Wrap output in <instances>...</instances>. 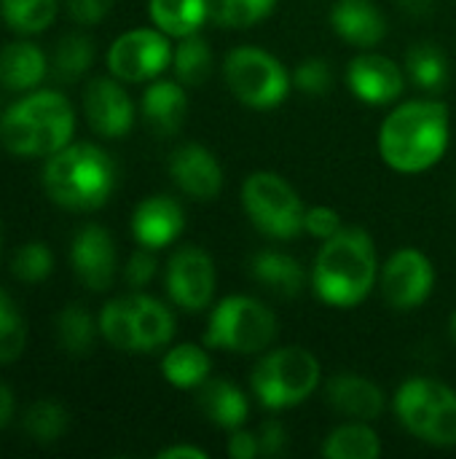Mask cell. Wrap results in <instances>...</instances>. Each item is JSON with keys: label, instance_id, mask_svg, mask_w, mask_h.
I'll list each match as a JSON object with an SVG mask.
<instances>
[{"label": "cell", "instance_id": "cell-10", "mask_svg": "<svg viewBox=\"0 0 456 459\" xmlns=\"http://www.w3.org/2000/svg\"><path fill=\"white\" fill-rule=\"evenodd\" d=\"M242 204L253 226L271 239H293L304 231L306 207L298 191L277 172H253L242 186Z\"/></svg>", "mask_w": 456, "mask_h": 459}, {"label": "cell", "instance_id": "cell-23", "mask_svg": "<svg viewBox=\"0 0 456 459\" xmlns=\"http://www.w3.org/2000/svg\"><path fill=\"white\" fill-rule=\"evenodd\" d=\"M196 390H199L196 406L212 425L226 428V430H237L245 425V420L250 414V403L237 385H231L226 379H207Z\"/></svg>", "mask_w": 456, "mask_h": 459}, {"label": "cell", "instance_id": "cell-22", "mask_svg": "<svg viewBox=\"0 0 456 459\" xmlns=\"http://www.w3.org/2000/svg\"><path fill=\"white\" fill-rule=\"evenodd\" d=\"M48 70L43 48L30 40H13L0 48V86L8 91L38 89Z\"/></svg>", "mask_w": 456, "mask_h": 459}, {"label": "cell", "instance_id": "cell-32", "mask_svg": "<svg viewBox=\"0 0 456 459\" xmlns=\"http://www.w3.org/2000/svg\"><path fill=\"white\" fill-rule=\"evenodd\" d=\"M172 67H175V75H177L180 83L202 86L210 78V73H212L210 43L199 32L180 38V43L175 48V56H172Z\"/></svg>", "mask_w": 456, "mask_h": 459}, {"label": "cell", "instance_id": "cell-3", "mask_svg": "<svg viewBox=\"0 0 456 459\" xmlns=\"http://www.w3.org/2000/svg\"><path fill=\"white\" fill-rule=\"evenodd\" d=\"M46 196L70 212H94L108 204L118 183V167L108 151L94 143H70L46 156L43 164Z\"/></svg>", "mask_w": 456, "mask_h": 459}, {"label": "cell", "instance_id": "cell-16", "mask_svg": "<svg viewBox=\"0 0 456 459\" xmlns=\"http://www.w3.org/2000/svg\"><path fill=\"white\" fill-rule=\"evenodd\" d=\"M347 83L366 105H392L406 89V70L384 54L363 51L349 62Z\"/></svg>", "mask_w": 456, "mask_h": 459}, {"label": "cell", "instance_id": "cell-41", "mask_svg": "<svg viewBox=\"0 0 456 459\" xmlns=\"http://www.w3.org/2000/svg\"><path fill=\"white\" fill-rule=\"evenodd\" d=\"M258 444H261V455L277 457V455H282L285 446H288V430L282 428V422L269 420V422H263V428H261V433H258Z\"/></svg>", "mask_w": 456, "mask_h": 459}, {"label": "cell", "instance_id": "cell-20", "mask_svg": "<svg viewBox=\"0 0 456 459\" xmlns=\"http://www.w3.org/2000/svg\"><path fill=\"white\" fill-rule=\"evenodd\" d=\"M331 24L341 40L357 48H374L387 38V19L371 0H339Z\"/></svg>", "mask_w": 456, "mask_h": 459}, {"label": "cell", "instance_id": "cell-18", "mask_svg": "<svg viewBox=\"0 0 456 459\" xmlns=\"http://www.w3.org/2000/svg\"><path fill=\"white\" fill-rule=\"evenodd\" d=\"M185 229V212L177 199L167 194H156L142 199L132 212V234L140 247L161 250L172 245Z\"/></svg>", "mask_w": 456, "mask_h": 459}, {"label": "cell", "instance_id": "cell-11", "mask_svg": "<svg viewBox=\"0 0 456 459\" xmlns=\"http://www.w3.org/2000/svg\"><path fill=\"white\" fill-rule=\"evenodd\" d=\"M169 35L159 27H137L118 35L108 48V70L124 83H145L156 81L172 65Z\"/></svg>", "mask_w": 456, "mask_h": 459}, {"label": "cell", "instance_id": "cell-17", "mask_svg": "<svg viewBox=\"0 0 456 459\" xmlns=\"http://www.w3.org/2000/svg\"><path fill=\"white\" fill-rule=\"evenodd\" d=\"M169 175L185 196L199 202L215 199L223 188V169L218 159L199 143H185L172 151Z\"/></svg>", "mask_w": 456, "mask_h": 459}, {"label": "cell", "instance_id": "cell-43", "mask_svg": "<svg viewBox=\"0 0 456 459\" xmlns=\"http://www.w3.org/2000/svg\"><path fill=\"white\" fill-rule=\"evenodd\" d=\"M159 459H207V452L196 449V446H188V444H177V446H169V449L159 452Z\"/></svg>", "mask_w": 456, "mask_h": 459}, {"label": "cell", "instance_id": "cell-29", "mask_svg": "<svg viewBox=\"0 0 456 459\" xmlns=\"http://www.w3.org/2000/svg\"><path fill=\"white\" fill-rule=\"evenodd\" d=\"M3 22L22 38L48 30L56 19V0H0Z\"/></svg>", "mask_w": 456, "mask_h": 459}, {"label": "cell", "instance_id": "cell-7", "mask_svg": "<svg viewBox=\"0 0 456 459\" xmlns=\"http://www.w3.org/2000/svg\"><path fill=\"white\" fill-rule=\"evenodd\" d=\"M320 363L304 347H280L266 352L253 368V393L271 409H293L320 387Z\"/></svg>", "mask_w": 456, "mask_h": 459}, {"label": "cell", "instance_id": "cell-24", "mask_svg": "<svg viewBox=\"0 0 456 459\" xmlns=\"http://www.w3.org/2000/svg\"><path fill=\"white\" fill-rule=\"evenodd\" d=\"M250 274L258 285H263L269 293L282 299H296L304 290L306 274L304 266L280 250H261L250 261Z\"/></svg>", "mask_w": 456, "mask_h": 459}, {"label": "cell", "instance_id": "cell-37", "mask_svg": "<svg viewBox=\"0 0 456 459\" xmlns=\"http://www.w3.org/2000/svg\"><path fill=\"white\" fill-rule=\"evenodd\" d=\"M293 86L309 97H323L333 86V73L325 59H306L293 70Z\"/></svg>", "mask_w": 456, "mask_h": 459}, {"label": "cell", "instance_id": "cell-4", "mask_svg": "<svg viewBox=\"0 0 456 459\" xmlns=\"http://www.w3.org/2000/svg\"><path fill=\"white\" fill-rule=\"evenodd\" d=\"M376 280V247L363 229H341L336 237L325 239L312 266V288L317 299L339 309L363 304Z\"/></svg>", "mask_w": 456, "mask_h": 459}, {"label": "cell", "instance_id": "cell-14", "mask_svg": "<svg viewBox=\"0 0 456 459\" xmlns=\"http://www.w3.org/2000/svg\"><path fill=\"white\" fill-rule=\"evenodd\" d=\"M83 116L94 134L118 140L134 126V102L118 78H91L83 91Z\"/></svg>", "mask_w": 456, "mask_h": 459}, {"label": "cell", "instance_id": "cell-25", "mask_svg": "<svg viewBox=\"0 0 456 459\" xmlns=\"http://www.w3.org/2000/svg\"><path fill=\"white\" fill-rule=\"evenodd\" d=\"M148 13L169 38H185L199 32L210 16V0H148Z\"/></svg>", "mask_w": 456, "mask_h": 459}, {"label": "cell", "instance_id": "cell-27", "mask_svg": "<svg viewBox=\"0 0 456 459\" xmlns=\"http://www.w3.org/2000/svg\"><path fill=\"white\" fill-rule=\"evenodd\" d=\"M323 455L328 459H379L382 441L368 422H347L336 428L323 444Z\"/></svg>", "mask_w": 456, "mask_h": 459}, {"label": "cell", "instance_id": "cell-40", "mask_svg": "<svg viewBox=\"0 0 456 459\" xmlns=\"http://www.w3.org/2000/svg\"><path fill=\"white\" fill-rule=\"evenodd\" d=\"M113 3L116 0H67V8L78 24H97L110 13Z\"/></svg>", "mask_w": 456, "mask_h": 459}, {"label": "cell", "instance_id": "cell-39", "mask_svg": "<svg viewBox=\"0 0 456 459\" xmlns=\"http://www.w3.org/2000/svg\"><path fill=\"white\" fill-rule=\"evenodd\" d=\"M153 274H156V258H153V253H151L148 247L137 250V253L126 261V266H124V280H126V285H132L134 290H137V288H145V285L153 280Z\"/></svg>", "mask_w": 456, "mask_h": 459}, {"label": "cell", "instance_id": "cell-28", "mask_svg": "<svg viewBox=\"0 0 456 459\" xmlns=\"http://www.w3.org/2000/svg\"><path fill=\"white\" fill-rule=\"evenodd\" d=\"M99 336V323L86 312L81 304H67L56 317V339L59 347L70 358H86L94 350V342Z\"/></svg>", "mask_w": 456, "mask_h": 459}, {"label": "cell", "instance_id": "cell-21", "mask_svg": "<svg viewBox=\"0 0 456 459\" xmlns=\"http://www.w3.org/2000/svg\"><path fill=\"white\" fill-rule=\"evenodd\" d=\"M140 108H142L145 124L156 134L167 137V134L180 132V126L188 116V97H185L180 81H153L145 89Z\"/></svg>", "mask_w": 456, "mask_h": 459}, {"label": "cell", "instance_id": "cell-44", "mask_svg": "<svg viewBox=\"0 0 456 459\" xmlns=\"http://www.w3.org/2000/svg\"><path fill=\"white\" fill-rule=\"evenodd\" d=\"M13 409H16V401H13V390L8 385L0 382V430L13 420Z\"/></svg>", "mask_w": 456, "mask_h": 459}, {"label": "cell", "instance_id": "cell-35", "mask_svg": "<svg viewBox=\"0 0 456 459\" xmlns=\"http://www.w3.org/2000/svg\"><path fill=\"white\" fill-rule=\"evenodd\" d=\"M27 344V325L16 304L5 290H0V363H13L22 358Z\"/></svg>", "mask_w": 456, "mask_h": 459}, {"label": "cell", "instance_id": "cell-38", "mask_svg": "<svg viewBox=\"0 0 456 459\" xmlns=\"http://www.w3.org/2000/svg\"><path fill=\"white\" fill-rule=\"evenodd\" d=\"M341 229H344L341 215H339L333 207H325V204L309 207L306 215H304V231H309L312 237H317V239H323V242L331 239V237H336Z\"/></svg>", "mask_w": 456, "mask_h": 459}, {"label": "cell", "instance_id": "cell-5", "mask_svg": "<svg viewBox=\"0 0 456 459\" xmlns=\"http://www.w3.org/2000/svg\"><path fill=\"white\" fill-rule=\"evenodd\" d=\"M97 323L99 336L118 352H153L175 336V315L169 307L145 293L108 301Z\"/></svg>", "mask_w": 456, "mask_h": 459}, {"label": "cell", "instance_id": "cell-1", "mask_svg": "<svg viewBox=\"0 0 456 459\" xmlns=\"http://www.w3.org/2000/svg\"><path fill=\"white\" fill-rule=\"evenodd\" d=\"M452 118L438 100H409L398 105L379 129V153L384 164L403 175L433 169L449 151Z\"/></svg>", "mask_w": 456, "mask_h": 459}, {"label": "cell", "instance_id": "cell-42", "mask_svg": "<svg viewBox=\"0 0 456 459\" xmlns=\"http://www.w3.org/2000/svg\"><path fill=\"white\" fill-rule=\"evenodd\" d=\"M261 455V444H258V436L255 433H247V430H231V438H228V457L231 459H255Z\"/></svg>", "mask_w": 456, "mask_h": 459}, {"label": "cell", "instance_id": "cell-12", "mask_svg": "<svg viewBox=\"0 0 456 459\" xmlns=\"http://www.w3.org/2000/svg\"><path fill=\"white\" fill-rule=\"evenodd\" d=\"M379 285L382 296L390 307L409 312L422 307L433 288H435V266L433 261L417 250V247H403L387 258V264L379 272Z\"/></svg>", "mask_w": 456, "mask_h": 459}, {"label": "cell", "instance_id": "cell-31", "mask_svg": "<svg viewBox=\"0 0 456 459\" xmlns=\"http://www.w3.org/2000/svg\"><path fill=\"white\" fill-rule=\"evenodd\" d=\"M406 73L419 89L438 91L449 78V59L435 43H414L406 54Z\"/></svg>", "mask_w": 456, "mask_h": 459}, {"label": "cell", "instance_id": "cell-2", "mask_svg": "<svg viewBox=\"0 0 456 459\" xmlns=\"http://www.w3.org/2000/svg\"><path fill=\"white\" fill-rule=\"evenodd\" d=\"M73 102L54 89L24 91L0 113V143L22 159H46L73 143Z\"/></svg>", "mask_w": 456, "mask_h": 459}, {"label": "cell", "instance_id": "cell-34", "mask_svg": "<svg viewBox=\"0 0 456 459\" xmlns=\"http://www.w3.org/2000/svg\"><path fill=\"white\" fill-rule=\"evenodd\" d=\"M277 0H210V16L228 30H245L271 16Z\"/></svg>", "mask_w": 456, "mask_h": 459}, {"label": "cell", "instance_id": "cell-8", "mask_svg": "<svg viewBox=\"0 0 456 459\" xmlns=\"http://www.w3.org/2000/svg\"><path fill=\"white\" fill-rule=\"evenodd\" d=\"M277 339L274 312L250 296H226L210 312L204 344L234 355L263 352Z\"/></svg>", "mask_w": 456, "mask_h": 459}, {"label": "cell", "instance_id": "cell-30", "mask_svg": "<svg viewBox=\"0 0 456 459\" xmlns=\"http://www.w3.org/2000/svg\"><path fill=\"white\" fill-rule=\"evenodd\" d=\"M91 62H94V43H91V38H86L83 32H70V35H65L56 43L48 67H51V73L59 81L73 83V81H78V78H83L89 73Z\"/></svg>", "mask_w": 456, "mask_h": 459}, {"label": "cell", "instance_id": "cell-9", "mask_svg": "<svg viewBox=\"0 0 456 459\" xmlns=\"http://www.w3.org/2000/svg\"><path fill=\"white\" fill-rule=\"evenodd\" d=\"M223 78L231 94L255 110L282 105L293 86V73L261 46H237L223 59Z\"/></svg>", "mask_w": 456, "mask_h": 459}, {"label": "cell", "instance_id": "cell-46", "mask_svg": "<svg viewBox=\"0 0 456 459\" xmlns=\"http://www.w3.org/2000/svg\"><path fill=\"white\" fill-rule=\"evenodd\" d=\"M452 336H454V342H456V312H454V317H452Z\"/></svg>", "mask_w": 456, "mask_h": 459}, {"label": "cell", "instance_id": "cell-26", "mask_svg": "<svg viewBox=\"0 0 456 459\" xmlns=\"http://www.w3.org/2000/svg\"><path fill=\"white\" fill-rule=\"evenodd\" d=\"M210 368H212L210 355L196 344H177L167 350L161 360L164 379L180 390H196L199 385H204L210 379Z\"/></svg>", "mask_w": 456, "mask_h": 459}, {"label": "cell", "instance_id": "cell-13", "mask_svg": "<svg viewBox=\"0 0 456 459\" xmlns=\"http://www.w3.org/2000/svg\"><path fill=\"white\" fill-rule=\"evenodd\" d=\"M167 293L185 312H202L215 296V264L202 247H180L167 264Z\"/></svg>", "mask_w": 456, "mask_h": 459}, {"label": "cell", "instance_id": "cell-33", "mask_svg": "<svg viewBox=\"0 0 456 459\" xmlns=\"http://www.w3.org/2000/svg\"><path fill=\"white\" fill-rule=\"evenodd\" d=\"M67 422H70V417H67L62 403H56V401H38V403H32L27 409L22 425H24V433L32 441L54 444V441H59L65 436Z\"/></svg>", "mask_w": 456, "mask_h": 459}, {"label": "cell", "instance_id": "cell-6", "mask_svg": "<svg viewBox=\"0 0 456 459\" xmlns=\"http://www.w3.org/2000/svg\"><path fill=\"white\" fill-rule=\"evenodd\" d=\"M392 406L414 438L441 449L456 446V390L449 385L414 377L398 387Z\"/></svg>", "mask_w": 456, "mask_h": 459}, {"label": "cell", "instance_id": "cell-45", "mask_svg": "<svg viewBox=\"0 0 456 459\" xmlns=\"http://www.w3.org/2000/svg\"><path fill=\"white\" fill-rule=\"evenodd\" d=\"M409 13H414V16H425V13H430V8H433V3L435 0H398Z\"/></svg>", "mask_w": 456, "mask_h": 459}, {"label": "cell", "instance_id": "cell-19", "mask_svg": "<svg viewBox=\"0 0 456 459\" xmlns=\"http://www.w3.org/2000/svg\"><path fill=\"white\" fill-rule=\"evenodd\" d=\"M328 403L344 414L347 420L357 422H374L384 414L387 398L384 393L366 377L357 374H336L328 379Z\"/></svg>", "mask_w": 456, "mask_h": 459}, {"label": "cell", "instance_id": "cell-15", "mask_svg": "<svg viewBox=\"0 0 456 459\" xmlns=\"http://www.w3.org/2000/svg\"><path fill=\"white\" fill-rule=\"evenodd\" d=\"M70 266L89 290H108L116 280V242L110 231L97 223L78 229L70 245Z\"/></svg>", "mask_w": 456, "mask_h": 459}, {"label": "cell", "instance_id": "cell-36", "mask_svg": "<svg viewBox=\"0 0 456 459\" xmlns=\"http://www.w3.org/2000/svg\"><path fill=\"white\" fill-rule=\"evenodd\" d=\"M11 272L22 282H43L54 272L51 247L46 242H24L11 258Z\"/></svg>", "mask_w": 456, "mask_h": 459}, {"label": "cell", "instance_id": "cell-47", "mask_svg": "<svg viewBox=\"0 0 456 459\" xmlns=\"http://www.w3.org/2000/svg\"><path fill=\"white\" fill-rule=\"evenodd\" d=\"M0 253H3V223H0Z\"/></svg>", "mask_w": 456, "mask_h": 459}]
</instances>
